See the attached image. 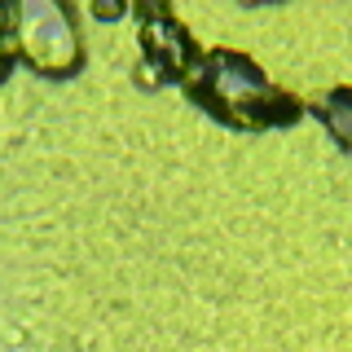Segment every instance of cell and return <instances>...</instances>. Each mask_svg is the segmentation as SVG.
<instances>
[{"instance_id":"cell-1","label":"cell","mask_w":352,"mask_h":352,"mask_svg":"<svg viewBox=\"0 0 352 352\" xmlns=\"http://www.w3.org/2000/svg\"><path fill=\"white\" fill-rule=\"evenodd\" d=\"M181 93L198 110H207L220 124L238 132H264V128H286L304 115L300 97L282 93L269 75L251 58L234 49H212L194 53V62L181 75Z\"/></svg>"},{"instance_id":"cell-2","label":"cell","mask_w":352,"mask_h":352,"mask_svg":"<svg viewBox=\"0 0 352 352\" xmlns=\"http://www.w3.org/2000/svg\"><path fill=\"white\" fill-rule=\"evenodd\" d=\"M154 22L159 27L154 31H141V44H146V58L150 66L159 71V80L163 84H181V75H185V66L194 62V53H198V44L190 40V31L176 22L168 9H150Z\"/></svg>"},{"instance_id":"cell-3","label":"cell","mask_w":352,"mask_h":352,"mask_svg":"<svg viewBox=\"0 0 352 352\" xmlns=\"http://www.w3.org/2000/svg\"><path fill=\"white\" fill-rule=\"evenodd\" d=\"M317 115H322V124L330 128V137L344 150H352V88H330L326 102L317 106Z\"/></svg>"},{"instance_id":"cell-4","label":"cell","mask_w":352,"mask_h":352,"mask_svg":"<svg viewBox=\"0 0 352 352\" xmlns=\"http://www.w3.org/2000/svg\"><path fill=\"white\" fill-rule=\"evenodd\" d=\"M14 40H9V9H0V80L9 75V66H14Z\"/></svg>"}]
</instances>
